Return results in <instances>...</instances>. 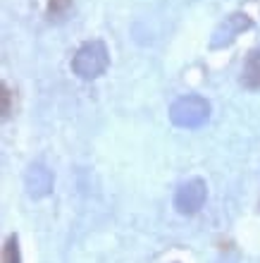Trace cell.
<instances>
[{
    "mask_svg": "<svg viewBox=\"0 0 260 263\" xmlns=\"http://www.w3.org/2000/svg\"><path fill=\"white\" fill-rule=\"evenodd\" d=\"M110 65V55L103 41H86L72 58V72L79 79H98Z\"/></svg>",
    "mask_w": 260,
    "mask_h": 263,
    "instance_id": "1",
    "label": "cell"
},
{
    "mask_svg": "<svg viewBox=\"0 0 260 263\" xmlns=\"http://www.w3.org/2000/svg\"><path fill=\"white\" fill-rule=\"evenodd\" d=\"M210 118V103L201 96H184L174 101L170 108L172 125L182 127V129H196V127L206 125Z\"/></svg>",
    "mask_w": 260,
    "mask_h": 263,
    "instance_id": "2",
    "label": "cell"
},
{
    "mask_svg": "<svg viewBox=\"0 0 260 263\" xmlns=\"http://www.w3.org/2000/svg\"><path fill=\"white\" fill-rule=\"evenodd\" d=\"M253 27L251 17L244 12H234L229 17H225V22H219L217 29L212 31L210 39V48H225V46H232L236 41V36H241L244 31Z\"/></svg>",
    "mask_w": 260,
    "mask_h": 263,
    "instance_id": "3",
    "label": "cell"
},
{
    "mask_svg": "<svg viewBox=\"0 0 260 263\" xmlns=\"http://www.w3.org/2000/svg\"><path fill=\"white\" fill-rule=\"evenodd\" d=\"M206 199H208L206 182L203 180H189L177 189V194H174V208H177L182 215H193L203 208Z\"/></svg>",
    "mask_w": 260,
    "mask_h": 263,
    "instance_id": "4",
    "label": "cell"
},
{
    "mask_svg": "<svg viewBox=\"0 0 260 263\" xmlns=\"http://www.w3.org/2000/svg\"><path fill=\"white\" fill-rule=\"evenodd\" d=\"M27 192L34 199H41V196L50 194L53 192V173H50L48 167L43 165H31L27 173Z\"/></svg>",
    "mask_w": 260,
    "mask_h": 263,
    "instance_id": "5",
    "label": "cell"
},
{
    "mask_svg": "<svg viewBox=\"0 0 260 263\" xmlns=\"http://www.w3.org/2000/svg\"><path fill=\"white\" fill-rule=\"evenodd\" d=\"M239 82H241V86L248 91L260 89V48L248 53L246 63H244V69H241Z\"/></svg>",
    "mask_w": 260,
    "mask_h": 263,
    "instance_id": "6",
    "label": "cell"
},
{
    "mask_svg": "<svg viewBox=\"0 0 260 263\" xmlns=\"http://www.w3.org/2000/svg\"><path fill=\"white\" fill-rule=\"evenodd\" d=\"M3 263H22V254H19V242L17 237H10L3 247Z\"/></svg>",
    "mask_w": 260,
    "mask_h": 263,
    "instance_id": "7",
    "label": "cell"
},
{
    "mask_svg": "<svg viewBox=\"0 0 260 263\" xmlns=\"http://www.w3.org/2000/svg\"><path fill=\"white\" fill-rule=\"evenodd\" d=\"M72 5V0H48V14L50 17H60L65 14Z\"/></svg>",
    "mask_w": 260,
    "mask_h": 263,
    "instance_id": "8",
    "label": "cell"
},
{
    "mask_svg": "<svg viewBox=\"0 0 260 263\" xmlns=\"http://www.w3.org/2000/svg\"><path fill=\"white\" fill-rule=\"evenodd\" d=\"M10 112H12V108H10V89L3 86V118H10Z\"/></svg>",
    "mask_w": 260,
    "mask_h": 263,
    "instance_id": "9",
    "label": "cell"
}]
</instances>
